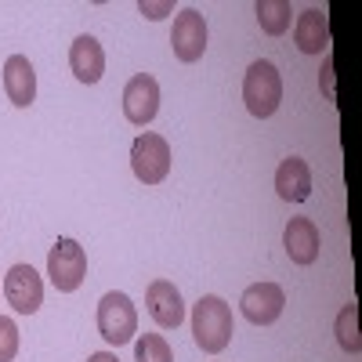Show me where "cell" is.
<instances>
[{
    "label": "cell",
    "instance_id": "obj_2",
    "mask_svg": "<svg viewBox=\"0 0 362 362\" xmlns=\"http://www.w3.org/2000/svg\"><path fill=\"white\" fill-rule=\"evenodd\" d=\"M243 102H247L250 116H257V119H268L272 112L279 109V102H283V80H279V69L272 66L268 58L250 62V69L243 76Z\"/></svg>",
    "mask_w": 362,
    "mask_h": 362
},
{
    "label": "cell",
    "instance_id": "obj_13",
    "mask_svg": "<svg viewBox=\"0 0 362 362\" xmlns=\"http://www.w3.org/2000/svg\"><path fill=\"white\" fill-rule=\"evenodd\" d=\"M69 69L80 83H98L102 73H105V51L95 37H76L73 47H69Z\"/></svg>",
    "mask_w": 362,
    "mask_h": 362
},
{
    "label": "cell",
    "instance_id": "obj_17",
    "mask_svg": "<svg viewBox=\"0 0 362 362\" xmlns=\"http://www.w3.org/2000/svg\"><path fill=\"white\" fill-rule=\"evenodd\" d=\"M337 341L348 355H358L362 351V341H358V305H344L337 312Z\"/></svg>",
    "mask_w": 362,
    "mask_h": 362
},
{
    "label": "cell",
    "instance_id": "obj_11",
    "mask_svg": "<svg viewBox=\"0 0 362 362\" xmlns=\"http://www.w3.org/2000/svg\"><path fill=\"white\" fill-rule=\"evenodd\" d=\"M4 90H8V102L18 109H29L37 98V73L33 62L25 54H11L4 62Z\"/></svg>",
    "mask_w": 362,
    "mask_h": 362
},
{
    "label": "cell",
    "instance_id": "obj_14",
    "mask_svg": "<svg viewBox=\"0 0 362 362\" xmlns=\"http://www.w3.org/2000/svg\"><path fill=\"white\" fill-rule=\"evenodd\" d=\"M276 192L286 199V203H305L312 196V170L300 156H290L279 163L276 170Z\"/></svg>",
    "mask_w": 362,
    "mask_h": 362
},
{
    "label": "cell",
    "instance_id": "obj_10",
    "mask_svg": "<svg viewBox=\"0 0 362 362\" xmlns=\"http://www.w3.org/2000/svg\"><path fill=\"white\" fill-rule=\"evenodd\" d=\"M145 305H148V315L156 319V326L163 329H177L185 322V300H181L177 286L170 279H153L145 290Z\"/></svg>",
    "mask_w": 362,
    "mask_h": 362
},
{
    "label": "cell",
    "instance_id": "obj_3",
    "mask_svg": "<svg viewBox=\"0 0 362 362\" xmlns=\"http://www.w3.org/2000/svg\"><path fill=\"white\" fill-rule=\"evenodd\" d=\"M98 334L119 348V344H131L138 337V312L131 305L127 293L119 290H109L102 300H98Z\"/></svg>",
    "mask_w": 362,
    "mask_h": 362
},
{
    "label": "cell",
    "instance_id": "obj_1",
    "mask_svg": "<svg viewBox=\"0 0 362 362\" xmlns=\"http://www.w3.org/2000/svg\"><path fill=\"white\" fill-rule=\"evenodd\" d=\"M192 337L206 355H218L232 341V308L218 293H206L192 305Z\"/></svg>",
    "mask_w": 362,
    "mask_h": 362
},
{
    "label": "cell",
    "instance_id": "obj_7",
    "mask_svg": "<svg viewBox=\"0 0 362 362\" xmlns=\"http://www.w3.org/2000/svg\"><path fill=\"white\" fill-rule=\"evenodd\" d=\"M4 297L18 315H33L44 305V283L33 264H15L4 276Z\"/></svg>",
    "mask_w": 362,
    "mask_h": 362
},
{
    "label": "cell",
    "instance_id": "obj_20",
    "mask_svg": "<svg viewBox=\"0 0 362 362\" xmlns=\"http://www.w3.org/2000/svg\"><path fill=\"white\" fill-rule=\"evenodd\" d=\"M322 95L334 102L337 98V90H334V58L326 54V62H322Z\"/></svg>",
    "mask_w": 362,
    "mask_h": 362
},
{
    "label": "cell",
    "instance_id": "obj_16",
    "mask_svg": "<svg viewBox=\"0 0 362 362\" xmlns=\"http://www.w3.org/2000/svg\"><path fill=\"white\" fill-rule=\"evenodd\" d=\"M257 22L268 37H283L290 29V18H293V8L290 0H257Z\"/></svg>",
    "mask_w": 362,
    "mask_h": 362
},
{
    "label": "cell",
    "instance_id": "obj_4",
    "mask_svg": "<svg viewBox=\"0 0 362 362\" xmlns=\"http://www.w3.org/2000/svg\"><path fill=\"white\" fill-rule=\"evenodd\" d=\"M131 170L141 185H160V181L170 174V145L167 138L145 131L134 138L131 145Z\"/></svg>",
    "mask_w": 362,
    "mask_h": 362
},
{
    "label": "cell",
    "instance_id": "obj_22",
    "mask_svg": "<svg viewBox=\"0 0 362 362\" xmlns=\"http://www.w3.org/2000/svg\"><path fill=\"white\" fill-rule=\"evenodd\" d=\"M87 362H119V358H116L112 351H95V355H90Z\"/></svg>",
    "mask_w": 362,
    "mask_h": 362
},
{
    "label": "cell",
    "instance_id": "obj_19",
    "mask_svg": "<svg viewBox=\"0 0 362 362\" xmlns=\"http://www.w3.org/2000/svg\"><path fill=\"white\" fill-rule=\"evenodd\" d=\"M18 355V326L15 319L0 315V362H11Z\"/></svg>",
    "mask_w": 362,
    "mask_h": 362
},
{
    "label": "cell",
    "instance_id": "obj_8",
    "mask_svg": "<svg viewBox=\"0 0 362 362\" xmlns=\"http://www.w3.org/2000/svg\"><path fill=\"white\" fill-rule=\"evenodd\" d=\"M156 112H160V83L148 73L131 76L127 87H124V116L134 127H145L156 119Z\"/></svg>",
    "mask_w": 362,
    "mask_h": 362
},
{
    "label": "cell",
    "instance_id": "obj_21",
    "mask_svg": "<svg viewBox=\"0 0 362 362\" xmlns=\"http://www.w3.org/2000/svg\"><path fill=\"white\" fill-rule=\"evenodd\" d=\"M170 8H174V4H145V0L138 4V11H141V15H148V18H163Z\"/></svg>",
    "mask_w": 362,
    "mask_h": 362
},
{
    "label": "cell",
    "instance_id": "obj_5",
    "mask_svg": "<svg viewBox=\"0 0 362 362\" xmlns=\"http://www.w3.org/2000/svg\"><path fill=\"white\" fill-rule=\"evenodd\" d=\"M47 276H51V283H54L58 293L80 290V283L87 276V254H83V247L76 243V239L62 235L51 247V254H47Z\"/></svg>",
    "mask_w": 362,
    "mask_h": 362
},
{
    "label": "cell",
    "instance_id": "obj_18",
    "mask_svg": "<svg viewBox=\"0 0 362 362\" xmlns=\"http://www.w3.org/2000/svg\"><path fill=\"white\" fill-rule=\"evenodd\" d=\"M134 358L138 362H174V351L160 334H141L134 337Z\"/></svg>",
    "mask_w": 362,
    "mask_h": 362
},
{
    "label": "cell",
    "instance_id": "obj_6",
    "mask_svg": "<svg viewBox=\"0 0 362 362\" xmlns=\"http://www.w3.org/2000/svg\"><path fill=\"white\" fill-rule=\"evenodd\" d=\"M170 47L177 54V62H199L206 51V22L196 8H185L174 15V29H170Z\"/></svg>",
    "mask_w": 362,
    "mask_h": 362
},
{
    "label": "cell",
    "instance_id": "obj_9",
    "mask_svg": "<svg viewBox=\"0 0 362 362\" xmlns=\"http://www.w3.org/2000/svg\"><path fill=\"white\" fill-rule=\"evenodd\" d=\"M239 305H243V315L254 326H272V322L283 315V308H286V293L276 283H254V286L243 290Z\"/></svg>",
    "mask_w": 362,
    "mask_h": 362
},
{
    "label": "cell",
    "instance_id": "obj_15",
    "mask_svg": "<svg viewBox=\"0 0 362 362\" xmlns=\"http://www.w3.org/2000/svg\"><path fill=\"white\" fill-rule=\"evenodd\" d=\"M293 44L297 51L305 54H319L329 47V25H326V11L319 8H305L297 15V25H293Z\"/></svg>",
    "mask_w": 362,
    "mask_h": 362
},
{
    "label": "cell",
    "instance_id": "obj_12",
    "mask_svg": "<svg viewBox=\"0 0 362 362\" xmlns=\"http://www.w3.org/2000/svg\"><path fill=\"white\" fill-rule=\"evenodd\" d=\"M283 247H286L293 264H312L319 257V247H322L315 221L312 218H290V225L283 232Z\"/></svg>",
    "mask_w": 362,
    "mask_h": 362
}]
</instances>
